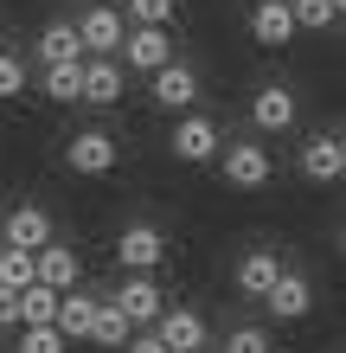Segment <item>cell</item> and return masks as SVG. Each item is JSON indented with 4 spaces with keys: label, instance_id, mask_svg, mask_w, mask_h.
Listing matches in <instances>:
<instances>
[{
    "label": "cell",
    "instance_id": "obj_18",
    "mask_svg": "<svg viewBox=\"0 0 346 353\" xmlns=\"http://www.w3.org/2000/svg\"><path fill=\"white\" fill-rule=\"evenodd\" d=\"M122 65L116 58H84V103H96V110H109V103H122Z\"/></svg>",
    "mask_w": 346,
    "mask_h": 353
},
{
    "label": "cell",
    "instance_id": "obj_13",
    "mask_svg": "<svg viewBox=\"0 0 346 353\" xmlns=\"http://www.w3.org/2000/svg\"><path fill=\"white\" fill-rule=\"evenodd\" d=\"M250 39L263 52H282L295 39V13H289V0H257L250 7Z\"/></svg>",
    "mask_w": 346,
    "mask_h": 353
},
{
    "label": "cell",
    "instance_id": "obj_22",
    "mask_svg": "<svg viewBox=\"0 0 346 353\" xmlns=\"http://www.w3.org/2000/svg\"><path fill=\"white\" fill-rule=\"evenodd\" d=\"M90 341H96V347H109V353H122V347H129V315H122L116 302H96V321H90Z\"/></svg>",
    "mask_w": 346,
    "mask_h": 353
},
{
    "label": "cell",
    "instance_id": "obj_33",
    "mask_svg": "<svg viewBox=\"0 0 346 353\" xmlns=\"http://www.w3.org/2000/svg\"><path fill=\"white\" fill-rule=\"evenodd\" d=\"M334 13H340V19H346V0H334Z\"/></svg>",
    "mask_w": 346,
    "mask_h": 353
},
{
    "label": "cell",
    "instance_id": "obj_21",
    "mask_svg": "<svg viewBox=\"0 0 346 353\" xmlns=\"http://www.w3.org/2000/svg\"><path fill=\"white\" fill-rule=\"evenodd\" d=\"M39 90H45L52 103H84V65H52V71H39Z\"/></svg>",
    "mask_w": 346,
    "mask_h": 353
},
{
    "label": "cell",
    "instance_id": "obj_7",
    "mask_svg": "<svg viewBox=\"0 0 346 353\" xmlns=\"http://www.w3.org/2000/svg\"><path fill=\"white\" fill-rule=\"evenodd\" d=\"M65 168H71V174H84V180L116 174V141H109L103 129H77V135L65 141Z\"/></svg>",
    "mask_w": 346,
    "mask_h": 353
},
{
    "label": "cell",
    "instance_id": "obj_32",
    "mask_svg": "<svg viewBox=\"0 0 346 353\" xmlns=\"http://www.w3.org/2000/svg\"><path fill=\"white\" fill-rule=\"evenodd\" d=\"M96 7H129V0H96Z\"/></svg>",
    "mask_w": 346,
    "mask_h": 353
},
{
    "label": "cell",
    "instance_id": "obj_20",
    "mask_svg": "<svg viewBox=\"0 0 346 353\" xmlns=\"http://www.w3.org/2000/svg\"><path fill=\"white\" fill-rule=\"evenodd\" d=\"M52 315H58V289H45V283L19 289V327H52Z\"/></svg>",
    "mask_w": 346,
    "mask_h": 353
},
{
    "label": "cell",
    "instance_id": "obj_9",
    "mask_svg": "<svg viewBox=\"0 0 346 353\" xmlns=\"http://www.w3.org/2000/svg\"><path fill=\"white\" fill-rule=\"evenodd\" d=\"M154 334L167 341V353H206L212 327H206V315H199V308H160Z\"/></svg>",
    "mask_w": 346,
    "mask_h": 353
},
{
    "label": "cell",
    "instance_id": "obj_26",
    "mask_svg": "<svg viewBox=\"0 0 346 353\" xmlns=\"http://www.w3.org/2000/svg\"><path fill=\"white\" fill-rule=\"evenodd\" d=\"M225 353H276V341H270V327H231Z\"/></svg>",
    "mask_w": 346,
    "mask_h": 353
},
{
    "label": "cell",
    "instance_id": "obj_31",
    "mask_svg": "<svg viewBox=\"0 0 346 353\" xmlns=\"http://www.w3.org/2000/svg\"><path fill=\"white\" fill-rule=\"evenodd\" d=\"M340 180H346V135H340Z\"/></svg>",
    "mask_w": 346,
    "mask_h": 353
},
{
    "label": "cell",
    "instance_id": "obj_5",
    "mask_svg": "<svg viewBox=\"0 0 346 353\" xmlns=\"http://www.w3.org/2000/svg\"><path fill=\"white\" fill-rule=\"evenodd\" d=\"M160 257H167V238H160V225H122L116 238V263L129 270V276H148V270H160Z\"/></svg>",
    "mask_w": 346,
    "mask_h": 353
},
{
    "label": "cell",
    "instance_id": "obj_23",
    "mask_svg": "<svg viewBox=\"0 0 346 353\" xmlns=\"http://www.w3.org/2000/svg\"><path fill=\"white\" fill-rule=\"evenodd\" d=\"M289 13H295V32H327L334 26V0H289Z\"/></svg>",
    "mask_w": 346,
    "mask_h": 353
},
{
    "label": "cell",
    "instance_id": "obj_27",
    "mask_svg": "<svg viewBox=\"0 0 346 353\" xmlns=\"http://www.w3.org/2000/svg\"><path fill=\"white\" fill-rule=\"evenodd\" d=\"M71 341L58 327H19V353H65Z\"/></svg>",
    "mask_w": 346,
    "mask_h": 353
},
{
    "label": "cell",
    "instance_id": "obj_4",
    "mask_svg": "<svg viewBox=\"0 0 346 353\" xmlns=\"http://www.w3.org/2000/svg\"><path fill=\"white\" fill-rule=\"evenodd\" d=\"M116 65H129V71H160V65H173V32L167 26H129L122 32V58Z\"/></svg>",
    "mask_w": 346,
    "mask_h": 353
},
{
    "label": "cell",
    "instance_id": "obj_30",
    "mask_svg": "<svg viewBox=\"0 0 346 353\" xmlns=\"http://www.w3.org/2000/svg\"><path fill=\"white\" fill-rule=\"evenodd\" d=\"M129 353H167V341H160V334H154V327H141V334L129 341Z\"/></svg>",
    "mask_w": 346,
    "mask_h": 353
},
{
    "label": "cell",
    "instance_id": "obj_17",
    "mask_svg": "<svg viewBox=\"0 0 346 353\" xmlns=\"http://www.w3.org/2000/svg\"><path fill=\"white\" fill-rule=\"evenodd\" d=\"M52 65H84V46H77L71 19H52V26L39 32V71H52Z\"/></svg>",
    "mask_w": 346,
    "mask_h": 353
},
{
    "label": "cell",
    "instance_id": "obj_8",
    "mask_svg": "<svg viewBox=\"0 0 346 353\" xmlns=\"http://www.w3.org/2000/svg\"><path fill=\"white\" fill-rule=\"evenodd\" d=\"M77 26V46H84L90 58H116L122 52V32H129V19H122L116 7H90L84 19H71Z\"/></svg>",
    "mask_w": 346,
    "mask_h": 353
},
{
    "label": "cell",
    "instance_id": "obj_15",
    "mask_svg": "<svg viewBox=\"0 0 346 353\" xmlns=\"http://www.w3.org/2000/svg\"><path fill=\"white\" fill-rule=\"evenodd\" d=\"M301 180H314V186L340 180V135H308L301 141Z\"/></svg>",
    "mask_w": 346,
    "mask_h": 353
},
{
    "label": "cell",
    "instance_id": "obj_1",
    "mask_svg": "<svg viewBox=\"0 0 346 353\" xmlns=\"http://www.w3.org/2000/svg\"><path fill=\"white\" fill-rule=\"evenodd\" d=\"M218 174H225V186H237V193H263L276 174V161L263 141H231V148H218Z\"/></svg>",
    "mask_w": 346,
    "mask_h": 353
},
{
    "label": "cell",
    "instance_id": "obj_3",
    "mask_svg": "<svg viewBox=\"0 0 346 353\" xmlns=\"http://www.w3.org/2000/svg\"><path fill=\"white\" fill-rule=\"evenodd\" d=\"M148 103H154V110H167V116H186L193 103H199V71L180 65V58H173V65H160L148 77Z\"/></svg>",
    "mask_w": 346,
    "mask_h": 353
},
{
    "label": "cell",
    "instance_id": "obj_19",
    "mask_svg": "<svg viewBox=\"0 0 346 353\" xmlns=\"http://www.w3.org/2000/svg\"><path fill=\"white\" fill-rule=\"evenodd\" d=\"M90 321H96V296H84V289H65V296H58L52 327H58L65 341H90Z\"/></svg>",
    "mask_w": 346,
    "mask_h": 353
},
{
    "label": "cell",
    "instance_id": "obj_28",
    "mask_svg": "<svg viewBox=\"0 0 346 353\" xmlns=\"http://www.w3.org/2000/svg\"><path fill=\"white\" fill-rule=\"evenodd\" d=\"M26 90V58H13V52H0V103Z\"/></svg>",
    "mask_w": 346,
    "mask_h": 353
},
{
    "label": "cell",
    "instance_id": "obj_34",
    "mask_svg": "<svg viewBox=\"0 0 346 353\" xmlns=\"http://www.w3.org/2000/svg\"><path fill=\"white\" fill-rule=\"evenodd\" d=\"M340 257H346V225H340Z\"/></svg>",
    "mask_w": 346,
    "mask_h": 353
},
{
    "label": "cell",
    "instance_id": "obj_14",
    "mask_svg": "<svg viewBox=\"0 0 346 353\" xmlns=\"http://www.w3.org/2000/svg\"><path fill=\"white\" fill-rule=\"evenodd\" d=\"M263 308H270L276 321H301V315L314 308V283L301 276V270H282V276H276V289L263 296Z\"/></svg>",
    "mask_w": 346,
    "mask_h": 353
},
{
    "label": "cell",
    "instance_id": "obj_10",
    "mask_svg": "<svg viewBox=\"0 0 346 353\" xmlns=\"http://www.w3.org/2000/svg\"><path fill=\"white\" fill-rule=\"evenodd\" d=\"M109 302L129 315V327H154V321H160V308H167V296H160V283H154V276H122V289H116Z\"/></svg>",
    "mask_w": 346,
    "mask_h": 353
},
{
    "label": "cell",
    "instance_id": "obj_2",
    "mask_svg": "<svg viewBox=\"0 0 346 353\" xmlns=\"http://www.w3.org/2000/svg\"><path fill=\"white\" fill-rule=\"evenodd\" d=\"M173 161H186V168H206V161H218V148H225V135H218V122L212 116H199V110H186L173 122Z\"/></svg>",
    "mask_w": 346,
    "mask_h": 353
},
{
    "label": "cell",
    "instance_id": "obj_16",
    "mask_svg": "<svg viewBox=\"0 0 346 353\" xmlns=\"http://www.w3.org/2000/svg\"><path fill=\"white\" fill-rule=\"evenodd\" d=\"M282 270H289V263H282V251H244V263H237V289L263 302V296L276 289V276H282Z\"/></svg>",
    "mask_w": 346,
    "mask_h": 353
},
{
    "label": "cell",
    "instance_id": "obj_11",
    "mask_svg": "<svg viewBox=\"0 0 346 353\" xmlns=\"http://www.w3.org/2000/svg\"><path fill=\"white\" fill-rule=\"evenodd\" d=\"M295 110H301V103H295V90H289V84H263V90L250 97V122H257L263 135L295 129Z\"/></svg>",
    "mask_w": 346,
    "mask_h": 353
},
{
    "label": "cell",
    "instance_id": "obj_12",
    "mask_svg": "<svg viewBox=\"0 0 346 353\" xmlns=\"http://www.w3.org/2000/svg\"><path fill=\"white\" fill-rule=\"evenodd\" d=\"M0 244H13V251H39V244H52V212H45V205H13L7 225H0Z\"/></svg>",
    "mask_w": 346,
    "mask_h": 353
},
{
    "label": "cell",
    "instance_id": "obj_6",
    "mask_svg": "<svg viewBox=\"0 0 346 353\" xmlns=\"http://www.w3.org/2000/svg\"><path fill=\"white\" fill-rule=\"evenodd\" d=\"M32 283H45V289H58V296H65V289H84V257L71 251V244H39L32 251Z\"/></svg>",
    "mask_w": 346,
    "mask_h": 353
},
{
    "label": "cell",
    "instance_id": "obj_35",
    "mask_svg": "<svg viewBox=\"0 0 346 353\" xmlns=\"http://www.w3.org/2000/svg\"><path fill=\"white\" fill-rule=\"evenodd\" d=\"M0 52H7V46H0Z\"/></svg>",
    "mask_w": 346,
    "mask_h": 353
},
{
    "label": "cell",
    "instance_id": "obj_25",
    "mask_svg": "<svg viewBox=\"0 0 346 353\" xmlns=\"http://www.w3.org/2000/svg\"><path fill=\"white\" fill-rule=\"evenodd\" d=\"M180 0H129V26H173Z\"/></svg>",
    "mask_w": 346,
    "mask_h": 353
},
{
    "label": "cell",
    "instance_id": "obj_24",
    "mask_svg": "<svg viewBox=\"0 0 346 353\" xmlns=\"http://www.w3.org/2000/svg\"><path fill=\"white\" fill-rule=\"evenodd\" d=\"M26 283H32V251L0 244V289H26Z\"/></svg>",
    "mask_w": 346,
    "mask_h": 353
},
{
    "label": "cell",
    "instance_id": "obj_29",
    "mask_svg": "<svg viewBox=\"0 0 346 353\" xmlns=\"http://www.w3.org/2000/svg\"><path fill=\"white\" fill-rule=\"evenodd\" d=\"M0 327H19V289H0Z\"/></svg>",
    "mask_w": 346,
    "mask_h": 353
}]
</instances>
